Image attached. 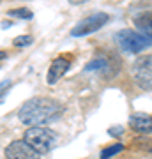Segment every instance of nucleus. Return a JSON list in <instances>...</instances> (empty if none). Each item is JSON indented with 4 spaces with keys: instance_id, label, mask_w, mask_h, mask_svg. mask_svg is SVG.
Here are the masks:
<instances>
[{
    "instance_id": "f257e3e1",
    "label": "nucleus",
    "mask_w": 152,
    "mask_h": 159,
    "mask_svg": "<svg viewBox=\"0 0 152 159\" xmlns=\"http://www.w3.org/2000/svg\"><path fill=\"white\" fill-rule=\"evenodd\" d=\"M62 113V106L50 97H32L21 104L18 119L27 125H39L55 120Z\"/></svg>"
},
{
    "instance_id": "ddd939ff",
    "label": "nucleus",
    "mask_w": 152,
    "mask_h": 159,
    "mask_svg": "<svg viewBox=\"0 0 152 159\" xmlns=\"http://www.w3.org/2000/svg\"><path fill=\"white\" fill-rule=\"evenodd\" d=\"M14 46H18V48H25V46H30L32 44V37L30 35H18V37H14Z\"/></svg>"
},
{
    "instance_id": "2eb2a0df",
    "label": "nucleus",
    "mask_w": 152,
    "mask_h": 159,
    "mask_svg": "<svg viewBox=\"0 0 152 159\" xmlns=\"http://www.w3.org/2000/svg\"><path fill=\"white\" fill-rule=\"evenodd\" d=\"M110 134H122V129L117 127V129H110Z\"/></svg>"
},
{
    "instance_id": "423d86ee",
    "label": "nucleus",
    "mask_w": 152,
    "mask_h": 159,
    "mask_svg": "<svg viewBox=\"0 0 152 159\" xmlns=\"http://www.w3.org/2000/svg\"><path fill=\"white\" fill-rule=\"evenodd\" d=\"M6 157L7 159H39V154L30 147L25 140L11 142L6 147Z\"/></svg>"
},
{
    "instance_id": "dca6fc26",
    "label": "nucleus",
    "mask_w": 152,
    "mask_h": 159,
    "mask_svg": "<svg viewBox=\"0 0 152 159\" xmlns=\"http://www.w3.org/2000/svg\"><path fill=\"white\" fill-rule=\"evenodd\" d=\"M6 57H7V53H6V51H0V58L4 60V58H6Z\"/></svg>"
},
{
    "instance_id": "f03ea898",
    "label": "nucleus",
    "mask_w": 152,
    "mask_h": 159,
    "mask_svg": "<svg viewBox=\"0 0 152 159\" xmlns=\"http://www.w3.org/2000/svg\"><path fill=\"white\" fill-rule=\"evenodd\" d=\"M23 140L39 154H48L58 145V134L55 131L48 129V127H41V125H34L30 129L25 131Z\"/></svg>"
},
{
    "instance_id": "7ed1b4c3",
    "label": "nucleus",
    "mask_w": 152,
    "mask_h": 159,
    "mask_svg": "<svg viewBox=\"0 0 152 159\" xmlns=\"http://www.w3.org/2000/svg\"><path fill=\"white\" fill-rule=\"evenodd\" d=\"M115 41L127 53H140L145 48L152 46V37H147V35L140 34V32H135V30H129V29H124L120 32H117L115 34Z\"/></svg>"
},
{
    "instance_id": "9d476101",
    "label": "nucleus",
    "mask_w": 152,
    "mask_h": 159,
    "mask_svg": "<svg viewBox=\"0 0 152 159\" xmlns=\"http://www.w3.org/2000/svg\"><path fill=\"white\" fill-rule=\"evenodd\" d=\"M97 69H101V71L110 69V60L106 58V55H99L85 66V71H97Z\"/></svg>"
},
{
    "instance_id": "20e7f679",
    "label": "nucleus",
    "mask_w": 152,
    "mask_h": 159,
    "mask_svg": "<svg viewBox=\"0 0 152 159\" xmlns=\"http://www.w3.org/2000/svg\"><path fill=\"white\" fill-rule=\"evenodd\" d=\"M133 76L138 87L143 90H152V55H143L133 66Z\"/></svg>"
},
{
    "instance_id": "f3484780",
    "label": "nucleus",
    "mask_w": 152,
    "mask_h": 159,
    "mask_svg": "<svg viewBox=\"0 0 152 159\" xmlns=\"http://www.w3.org/2000/svg\"><path fill=\"white\" fill-rule=\"evenodd\" d=\"M4 101V92H2V94H0V102Z\"/></svg>"
},
{
    "instance_id": "6e6552de",
    "label": "nucleus",
    "mask_w": 152,
    "mask_h": 159,
    "mask_svg": "<svg viewBox=\"0 0 152 159\" xmlns=\"http://www.w3.org/2000/svg\"><path fill=\"white\" fill-rule=\"evenodd\" d=\"M129 125L131 129L136 133H152V115L147 113H135L129 117Z\"/></svg>"
},
{
    "instance_id": "1a4fd4ad",
    "label": "nucleus",
    "mask_w": 152,
    "mask_h": 159,
    "mask_svg": "<svg viewBox=\"0 0 152 159\" xmlns=\"http://www.w3.org/2000/svg\"><path fill=\"white\" fill-rule=\"evenodd\" d=\"M135 25L138 27V30L143 35L152 37V11L141 12V14L135 16Z\"/></svg>"
},
{
    "instance_id": "39448f33",
    "label": "nucleus",
    "mask_w": 152,
    "mask_h": 159,
    "mask_svg": "<svg viewBox=\"0 0 152 159\" xmlns=\"http://www.w3.org/2000/svg\"><path fill=\"white\" fill-rule=\"evenodd\" d=\"M108 20H110V16H108L106 12H94V14L87 16L85 20H81V21L71 30V35L81 37V35L92 34V32H96V30L101 29L104 23H108Z\"/></svg>"
},
{
    "instance_id": "0eeeda50",
    "label": "nucleus",
    "mask_w": 152,
    "mask_h": 159,
    "mask_svg": "<svg viewBox=\"0 0 152 159\" xmlns=\"http://www.w3.org/2000/svg\"><path fill=\"white\" fill-rule=\"evenodd\" d=\"M69 66H71V62H69L67 58H64V57L55 58V60L51 62L50 69H48V78H46V80H48V83H50V85L57 83V81L64 76V74L67 73Z\"/></svg>"
},
{
    "instance_id": "f8f14e48",
    "label": "nucleus",
    "mask_w": 152,
    "mask_h": 159,
    "mask_svg": "<svg viewBox=\"0 0 152 159\" xmlns=\"http://www.w3.org/2000/svg\"><path fill=\"white\" fill-rule=\"evenodd\" d=\"M9 16H14V18H23V20H30L32 18V11H28V9H11V11L7 12Z\"/></svg>"
},
{
    "instance_id": "9b49d317",
    "label": "nucleus",
    "mask_w": 152,
    "mask_h": 159,
    "mask_svg": "<svg viewBox=\"0 0 152 159\" xmlns=\"http://www.w3.org/2000/svg\"><path fill=\"white\" fill-rule=\"evenodd\" d=\"M122 145L120 143H113V145H110V147H106V148H103L101 150V154H99V157L101 159H110V157H113L115 154H118L120 150H122Z\"/></svg>"
},
{
    "instance_id": "4468645a",
    "label": "nucleus",
    "mask_w": 152,
    "mask_h": 159,
    "mask_svg": "<svg viewBox=\"0 0 152 159\" xmlns=\"http://www.w3.org/2000/svg\"><path fill=\"white\" fill-rule=\"evenodd\" d=\"M71 4H74V6H80V4H85V2H89V0H69Z\"/></svg>"
}]
</instances>
